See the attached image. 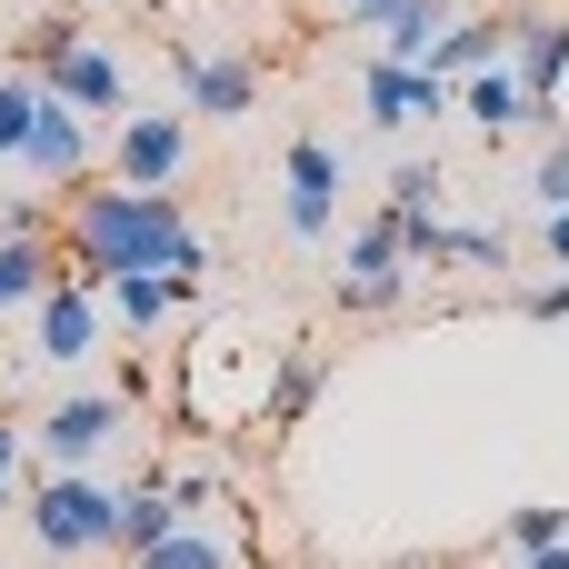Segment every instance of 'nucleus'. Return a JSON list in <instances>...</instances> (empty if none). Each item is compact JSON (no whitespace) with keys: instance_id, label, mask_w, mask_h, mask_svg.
Here are the masks:
<instances>
[{"instance_id":"28","label":"nucleus","mask_w":569,"mask_h":569,"mask_svg":"<svg viewBox=\"0 0 569 569\" xmlns=\"http://www.w3.org/2000/svg\"><path fill=\"white\" fill-rule=\"evenodd\" d=\"M540 220H550V230H540V240H550V260L569 270V210H540Z\"/></svg>"},{"instance_id":"10","label":"nucleus","mask_w":569,"mask_h":569,"mask_svg":"<svg viewBox=\"0 0 569 569\" xmlns=\"http://www.w3.org/2000/svg\"><path fill=\"white\" fill-rule=\"evenodd\" d=\"M330 220H340V150L330 140H290V160H280V230L290 240H330Z\"/></svg>"},{"instance_id":"4","label":"nucleus","mask_w":569,"mask_h":569,"mask_svg":"<svg viewBox=\"0 0 569 569\" xmlns=\"http://www.w3.org/2000/svg\"><path fill=\"white\" fill-rule=\"evenodd\" d=\"M30 80H40L60 110H80V120H120V110H130V70H120V50L90 40V30H70L60 50H40Z\"/></svg>"},{"instance_id":"29","label":"nucleus","mask_w":569,"mask_h":569,"mask_svg":"<svg viewBox=\"0 0 569 569\" xmlns=\"http://www.w3.org/2000/svg\"><path fill=\"white\" fill-rule=\"evenodd\" d=\"M520 569H569V540H550V550H530Z\"/></svg>"},{"instance_id":"23","label":"nucleus","mask_w":569,"mask_h":569,"mask_svg":"<svg viewBox=\"0 0 569 569\" xmlns=\"http://www.w3.org/2000/svg\"><path fill=\"white\" fill-rule=\"evenodd\" d=\"M550 540H569V510H550V500L510 510V550H520V560H530V550H550Z\"/></svg>"},{"instance_id":"3","label":"nucleus","mask_w":569,"mask_h":569,"mask_svg":"<svg viewBox=\"0 0 569 569\" xmlns=\"http://www.w3.org/2000/svg\"><path fill=\"white\" fill-rule=\"evenodd\" d=\"M100 170L120 180V190H180L190 180V110H120L110 120V140H100Z\"/></svg>"},{"instance_id":"5","label":"nucleus","mask_w":569,"mask_h":569,"mask_svg":"<svg viewBox=\"0 0 569 569\" xmlns=\"http://www.w3.org/2000/svg\"><path fill=\"white\" fill-rule=\"evenodd\" d=\"M100 330H110V300H100L90 280H70V270L30 300V360H40V370H80V360L100 350Z\"/></svg>"},{"instance_id":"26","label":"nucleus","mask_w":569,"mask_h":569,"mask_svg":"<svg viewBox=\"0 0 569 569\" xmlns=\"http://www.w3.org/2000/svg\"><path fill=\"white\" fill-rule=\"evenodd\" d=\"M50 230V210H40V190L30 200H0V240H40Z\"/></svg>"},{"instance_id":"17","label":"nucleus","mask_w":569,"mask_h":569,"mask_svg":"<svg viewBox=\"0 0 569 569\" xmlns=\"http://www.w3.org/2000/svg\"><path fill=\"white\" fill-rule=\"evenodd\" d=\"M490 60H510V20H450V30L430 40V70H440V80H470V70H490Z\"/></svg>"},{"instance_id":"21","label":"nucleus","mask_w":569,"mask_h":569,"mask_svg":"<svg viewBox=\"0 0 569 569\" xmlns=\"http://www.w3.org/2000/svg\"><path fill=\"white\" fill-rule=\"evenodd\" d=\"M40 100H50V90H40V80H30L20 60H10V70H0V160H10V150L30 140V120H40Z\"/></svg>"},{"instance_id":"27","label":"nucleus","mask_w":569,"mask_h":569,"mask_svg":"<svg viewBox=\"0 0 569 569\" xmlns=\"http://www.w3.org/2000/svg\"><path fill=\"white\" fill-rule=\"evenodd\" d=\"M520 320H569V270L540 280V290H520Z\"/></svg>"},{"instance_id":"1","label":"nucleus","mask_w":569,"mask_h":569,"mask_svg":"<svg viewBox=\"0 0 569 569\" xmlns=\"http://www.w3.org/2000/svg\"><path fill=\"white\" fill-rule=\"evenodd\" d=\"M70 210H60V270L70 280H110V270H170V250L190 240V220H180V200L170 190H120V180H80V190H60Z\"/></svg>"},{"instance_id":"18","label":"nucleus","mask_w":569,"mask_h":569,"mask_svg":"<svg viewBox=\"0 0 569 569\" xmlns=\"http://www.w3.org/2000/svg\"><path fill=\"white\" fill-rule=\"evenodd\" d=\"M100 300H110V320H130V330H160V320L180 310L170 270H110V280H100Z\"/></svg>"},{"instance_id":"9","label":"nucleus","mask_w":569,"mask_h":569,"mask_svg":"<svg viewBox=\"0 0 569 569\" xmlns=\"http://www.w3.org/2000/svg\"><path fill=\"white\" fill-rule=\"evenodd\" d=\"M260 100V60L220 50V40H180V110L190 120H250Z\"/></svg>"},{"instance_id":"11","label":"nucleus","mask_w":569,"mask_h":569,"mask_svg":"<svg viewBox=\"0 0 569 569\" xmlns=\"http://www.w3.org/2000/svg\"><path fill=\"white\" fill-rule=\"evenodd\" d=\"M350 30H380V60L430 70V40L450 30V0H340Z\"/></svg>"},{"instance_id":"24","label":"nucleus","mask_w":569,"mask_h":569,"mask_svg":"<svg viewBox=\"0 0 569 569\" xmlns=\"http://www.w3.org/2000/svg\"><path fill=\"white\" fill-rule=\"evenodd\" d=\"M530 200H540V210H569V140H550V150H540V170H530Z\"/></svg>"},{"instance_id":"2","label":"nucleus","mask_w":569,"mask_h":569,"mask_svg":"<svg viewBox=\"0 0 569 569\" xmlns=\"http://www.w3.org/2000/svg\"><path fill=\"white\" fill-rule=\"evenodd\" d=\"M30 540H40L50 560H100V550H120V480H100V470H50V480H30Z\"/></svg>"},{"instance_id":"6","label":"nucleus","mask_w":569,"mask_h":569,"mask_svg":"<svg viewBox=\"0 0 569 569\" xmlns=\"http://www.w3.org/2000/svg\"><path fill=\"white\" fill-rule=\"evenodd\" d=\"M120 430H130V400H120V390H80V400H60V410L30 420V450H40L50 470H100Z\"/></svg>"},{"instance_id":"19","label":"nucleus","mask_w":569,"mask_h":569,"mask_svg":"<svg viewBox=\"0 0 569 569\" xmlns=\"http://www.w3.org/2000/svg\"><path fill=\"white\" fill-rule=\"evenodd\" d=\"M130 569H240V560H230V540H220L210 520H180V530H160L150 550H130Z\"/></svg>"},{"instance_id":"16","label":"nucleus","mask_w":569,"mask_h":569,"mask_svg":"<svg viewBox=\"0 0 569 569\" xmlns=\"http://www.w3.org/2000/svg\"><path fill=\"white\" fill-rule=\"evenodd\" d=\"M60 280V240H0V320H30V300Z\"/></svg>"},{"instance_id":"12","label":"nucleus","mask_w":569,"mask_h":569,"mask_svg":"<svg viewBox=\"0 0 569 569\" xmlns=\"http://www.w3.org/2000/svg\"><path fill=\"white\" fill-rule=\"evenodd\" d=\"M360 100H370V130H410V120H440L450 110V80L440 70H400V60H370L360 70Z\"/></svg>"},{"instance_id":"25","label":"nucleus","mask_w":569,"mask_h":569,"mask_svg":"<svg viewBox=\"0 0 569 569\" xmlns=\"http://www.w3.org/2000/svg\"><path fill=\"white\" fill-rule=\"evenodd\" d=\"M170 500H180V520H210L220 510V480L210 470H170Z\"/></svg>"},{"instance_id":"22","label":"nucleus","mask_w":569,"mask_h":569,"mask_svg":"<svg viewBox=\"0 0 569 569\" xmlns=\"http://www.w3.org/2000/svg\"><path fill=\"white\" fill-rule=\"evenodd\" d=\"M390 210H400V220L440 210V160H400V170H390Z\"/></svg>"},{"instance_id":"8","label":"nucleus","mask_w":569,"mask_h":569,"mask_svg":"<svg viewBox=\"0 0 569 569\" xmlns=\"http://www.w3.org/2000/svg\"><path fill=\"white\" fill-rule=\"evenodd\" d=\"M410 260H400V240H390V210L370 220V230H350V250H340V270H330V300L340 310H360V320H380V310H400L410 300Z\"/></svg>"},{"instance_id":"7","label":"nucleus","mask_w":569,"mask_h":569,"mask_svg":"<svg viewBox=\"0 0 569 569\" xmlns=\"http://www.w3.org/2000/svg\"><path fill=\"white\" fill-rule=\"evenodd\" d=\"M10 160H20V180H30V190H80V180H100V120H80V110L40 100V120H30V140H20Z\"/></svg>"},{"instance_id":"20","label":"nucleus","mask_w":569,"mask_h":569,"mask_svg":"<svg viewBox=\"0 0 569 569\" xmlns=\"http://www.w3.org/2000/svg\"><path fill=\"white\" fill-rule=\"evenodd\" d=\"M160 530H180V500H170V480H130V490H120V560H130V550H150Z\"/></svg>"},{"instance_id":"14","label":"nucleus","mask_w":569,"mask_h":569,"mask_svg":"<svg viewBox=\"0 0 569 569\" xmlns=\"http://www.w3.org/2000/svg\"><path fill=\"white\" fill-rule=\"evenodd\" d=\"M510 70H520L530 100H560V80H569V10H520V20H510Z\"/></svg>"},{"instance_id":"15","label":"nucleus","mask_w":569,"mask_h":569,"mask_svg":"<svg viewBox=\"0 0 569 569\" xmlns=\"http://www.w3.org/2000/svg\"><path fill=\"white\" fill-rule=\"evenodd\" d=\"M320 380H330V370H320V350H310V340H290V350H280V370H270V390H260V420H270V430H300V420H310V400H320Z\"/></svg>"},{"instance_id":"13","label":"nucleus","mask_w":569,"mask_h":569,"mask_svg":"<svg viewBox=\"0 0 569 569\" xmlns=\"http://www.w3.org/2000/svg\"><path fill=\"white\" fill-rule=\"evenodd\" d=\"M450 110H470V120H480L490 140H510V130H530V120H550V100H530L510 60H490V70H470V80H450Z\"/></svg>"}]
</instances>
